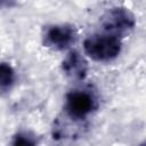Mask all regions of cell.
Wrapping results in <instances>:
<instances>
[{
    "label": "cell",
    "mask_w": 146,
    "mask_h": 146,
    "mask_svg": "<svg viewBox=\"0 0 146 146\" xmlns=\"http://www.w3.org/2000/svg\"><path fill=\"white\" fill-rule=\"evenodd\" d=\"M83 50L96 62H111L121 52V41L119 36L107 32L96 33L83 41Z\"/></svg>",
    "instance_id": "1"
},
{
    "label": "cell",
    "mask_w": 146,
    "mask_h": 146,
    "mask_svg": "<svg viewBox=\"0 0 146 146\" xmlns=\"http://www.w3.org/2000/svg\"><path fill=\"white\" fill-rule=\"evenodd\" d=\"M98 107V100L92 92L83 89L70 91L65 98V113L73 121H83Z\"/></svg>",
    "instance_id": "2"
},
{
    "label": "cell",
    "mask_w": 146,
    "mask_h": 146,
    "mask_svg": "<svg viewBox=\"0 0 146 146\" xmlns=\"http://www.w3.org/2000/svg\"><path fill=\"white\" fill-rule=\"evenodd\" d=\"M102 25L105 32L119 36L131 31L136 25V19L129 9L124 7H114L103 15Z\"/></svg>",
    "instance_id": "3"
},
{
    "label": "cell",
    "mask_w": 146,
    "mask_h": 146,
    "mask_svg": "<svg viewBox=\"0 0 146 146\" xmlns=\"http://www.w3.org/2000/svg\"><path fill=\"white\" fill-rule=\"evenodd\" d=\"M43 39L46 47L55 50H64L74 42L75 32L71 25L57 24L47 29Z\"/></svg>",
    "instance_id": "4"
},
{
    "label": "cell",
    "mask_w": 146,
    "mask_h": 146,
    "mask_svg": "<svg viewBox=\"0 0 146 146\" xmlns=\"http://www.w3.org/2000/svg\"><path fill=\"white\" fill-rule=\"evenodd\" d=\"M62 67L64 73L74 80L84 79L88 71V65L86 59L78 51H71L64 58Z\"/></svg>",
    "instance_id": "5"
},
{
    "label": "cell",
    "mask_w": 146,
    "mask_h": 146,
    "mask_svg": "<svg viewBox=\"0 0 146 146\" xmlns=\"http://www.w3.org/2000/svg\"><path fill=\"white\" fill-rule=\"evenodd\" d=\"M15 81V72L13 67L7 64L2 63L0 66V88L3 92L9 90Z\"/></svg>",
    "instance_id": "6"
},
{
    "label": "cell",
    "mask_w": 146,
    "mask_h": 146,
    "mask_svg": "<svg viewBox=\"0 0 146 146\" xmlns=\"http://www.w3.org/2000/svg\"><path fill=\"white\" fill-rule=\"evenodd\" d=\"M36 143V140L26 132H19L14 137L13 144L14 145H34Z\"/></svg>",
    "instance_id": "7"
},
{
    "label": "cell",
    "mask_w": 146,
    "mask_h": 146,
    "mask_svg": "<svg viewBox=\"0 0 146 146\" xmlns=\"http://www.w3.org/2000/svg\"><path fill=\"white\" fill-rule=\"evenodd\" d=\"M1 1H2V2H5V1H7V0H1Z\"/></svg>",
    "instance_id": "8"
}]
</instances>
